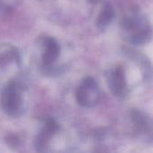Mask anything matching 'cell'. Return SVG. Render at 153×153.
<instances>
[{"instance_id": "1", "label": "cell", "mask_w": 153, "mask_h": 153, "mask_svg": "<svg viewBox=\"0 0 153 153\" xmlns=\"http://www.w3.org/2000/svg\"><path fill=\"white\" fill-rule=\"evenodd\" d=\"M121 30L126 40L133 45H143L152 40V29L145 16L132 11L123 18Z\"/></svg>"}, {"instance_id": "2", "label": "cell", "mask_w": 153, "mask_h": 153, "mask_svg": "<svg viewBox=\"0 0 153 153\" xmlns=\"http://www.w3.org/2000/svg\"><path fill=\"white\" fill-rule=\"evenodd\" d=\"M1 106L4 112L12 117H19L24 112L22 86L17 81H10L1 91Z\"/></svg>"}, {"instance_id": "3", "label": "cell", "mask_w": 153, "mask_h": 153, "mask_svg": "<svg viewBox=\"0 0 153 153\" xmlns=\"http://www.w3.org/2000/svg\"><path fill=\"white\" fill-rule=\"evenodd\" d=\"M101 93L97 81L87 76L83 78L78 86L75 93L76 101L82 108H93L100 100Z\"/></svg>"}, {"instance_id": "4", "label": "cell", "mask_w": 153, "mask_h": 153, "mask_svg": "<svg viewBox=\"0 0 153 153\" xmlns=\"http://www.w3.org/2000/svg\"><path fill=\"white\" fill-rule=\"evenodd\" d=\"M109 90L118 99H125L128 92L126 73L122 65H117L109 69L106 74Z\"/></svg>"}, {"instance_id": "5", "label": "cell", "mask_w": 153, "mask_h": 153, "mask_svg": "<svg viewBox=\"0 0 153 153\" xmlns=\"http://www.w3.org/2000/svg\"><path fill=\"white\" fill-rule=\"evenodd\" d=\"M42 54H41V68L43 73L55 65L56 61L60 55V46L56 39L46 37L42 39Z\"/></svg>"}, {"instance_id": "6", "label": "cell", "mask_w": 153, "mask_h": 153, "mask_svg": "<svg viewBox=\"0 0 153 153\" xmlns=\"http://www.w3.org/2000/svg\"><path fill=\"white\" fill-rule=\"evenodd\" d=\"M59 130L58 123L52 117L45 119L43 127L35 140V147L38 152H45L51 137Z\"/></svg>"}, {"instance_id": "7", "label": "cell", "mask_w": 153, "mask_h": 153, "mask_svg": "<svg viewBox=\"0 0 153 153\" xmlns=\"http://www.w3.org/2000/svg\"><path fill=\"white\" fill-rule=\"evenodd\" d=\"M131 118L134 124L135 130L140 134L149 136L152 139V122L150 117H148L143 111L138 109H133L131 111Z\"/></svg>"}, {"instance_id": "8", "label": "cell", "mask_w": 153, "mask_h": 153, "mask_svg": "<svg viewBox=\"0 0 153 153\" xmlns=\"http://www.w3.org/2000/svg\"><path fill=\"white\" fill-rule=\"evenodd\" d=\"M20 61L21 56L17 48L10 44H0V67L11 64L19 65Z\"/></svg>"}, {"instance_id": "9", "label": "cell", "mask_w": 153, "mask_h": 153, "mask_svg": "<svg viewBox=\"0 0 153 153\" xmlns=\"http://www.w3.org/2000/svg\"><path fill=\"white\" fill-rule=\"evenodd\" d=\"M115 15H116V13H115V10H114L112 4L108 2L105 3L100 10V13H99L98 19L96 21L97 27L100 30H106L113 22Z\"/></svg>"}, {"instance_id": "10", "label": "cell", "mask_w": 153, "mask_h": 153, "mask_svg": "<svg viewBox=\"0 0 153 153\" xmlns=\"http://www.w3.org/2000/svg\"><path fill=\"white\" fill-rule=\"evenodd\" d=\"M6 143L9 145V147H16L19 144V139L14 136V135H9L6 139H5Z\"/></svg>"}, {"instance_id": "11", "label": "cell", "mask_w": 153, "mask_h": 153, "mask_svg": "<svg viewBox=\"0 0 153 153\" xmlns=\"http://www.w3.org/2000/svg\"><path fill=\"white\" fill-rule=\"evenodd\" d=\"M90 3H91V4H97V3H99V2H100L101 0H88Z\"/></svg>"}]
</instances>
